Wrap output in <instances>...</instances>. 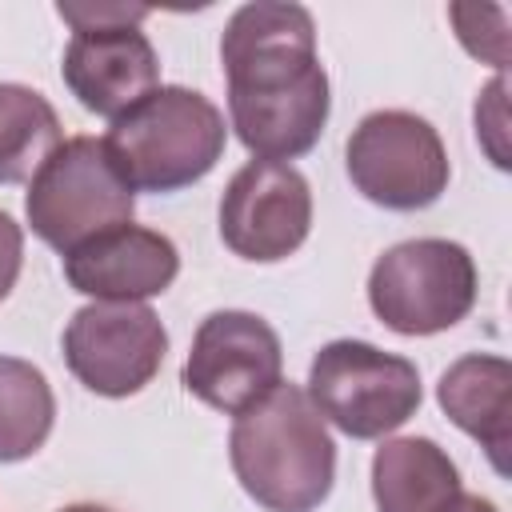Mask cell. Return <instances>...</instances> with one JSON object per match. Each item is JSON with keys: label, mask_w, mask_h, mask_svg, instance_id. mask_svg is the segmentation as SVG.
<instances>
[{"label": "cell", "mask_w": 512, "mask_h": 512, "mask_svg": "<svg viewBox=\"0 0 512 512\" xmlns=\"http://www.w3.org/2000/svg\"><path fill=\"white\" fill-rule=\"evenodd\" d=\"M220 60L232 128L256 160L288 164L320 140L332 96L308 8L276 0L236 8L220 36Z\"/></svg>", "instance_id": "1"}, {"label": "cell", "mask_w": 512, "mask_h": 512, "mask_svg": "<svg viewBox=\"0 0 512 512\" xmlns=\"http://www.w3.org/2000/svg\"><path fill=\"white\" fill-rule=\"evenodd\" d=\"M228 460L240 488L268 512H312L336 480V444L300 384H276L236 412Z\"/></svg>", "instance_id": "2"}, {"label": "cell", "mask_w": 512, "mask_h": 512, "mask_svg": "<svg viewBox=\"0 0 512 512\" xmlns=\"http://www.w3.org/2000/svg\"><path fill=\"white\" fill-rule=\"evenodd\" d=\"M228 128L220 108L184 84H160L120 112L104 152L132 192H180L204 180L224 156Z\"/></svg>", "instance_id": "3"}, {"label": "cell", "mask_w": 512, "mask_h": 512, "mask_svg": "<svg viewBox=\"0 0 512 512\" xmlns=\"http://www.w3.org/2000/svg\"><path fill=\"white\" fill-rule=\"evenodd\" d=\"M132 208L136 192L124 184L112 156L104 152V140L96 136L64 140L40 164L24 196L32 232L56 252H72L76 244L128 224Z\"/></svg>", "instance_id": "4"}, {"label": "cell", "mask_w": 512, "mask_h": 512, "mask_svg": "<svg viewBox=\"0 0 512 512\" xmlns=\"http://www.w3.org/2000/svg\"><path fill=\"white\" fill-rule=\"evenodd\" d=\"M368 304L400 336H436L472 312L476 260L440 236L392 244L368 272Z\"/></svg>", "instance_id": "5"}, {"label": "cell", "mask_w": 512, "mask_h": 512, "mask_svg": "<svg viewBox=\"0 0 512 512\" xmlns=\"http://www.w3.org/2000/svg\"><path fill=\"white\" fill-rule=\"evenodd\" d=\"M308 400L352 440H380L420 408V372L408 356L368 340H332L312 356Z\"/></svg>", "instance_id": "6"}, {"label": "cell", "mask_w": 512, "mask_h": 512, "mask_svg": "<svg viewBox=\"0 0 512 512\" xmlns=\"http://www.w3.org/2000/svg\"><path fill=\"white\" fill-rule=\"evenodd\" d=\"M356 192L388 212H420L448 188V152L440 132L404 108L368 112L344 148Z\"/></svg>", "instance_id": "7"}, {"label": "cell", "mask_w": 512, "mask_h": 512, "mask_svg": "<svg viewBox=\"0 0 512 512\" xmlns=\"http://www.w3.org/2000/svg\"><path fill=\"white\" fill-rule=\"evenodd\" d=\"M168 332L148 304L96 300L64 328V364L96 396H136L164 364Z\"/></svg>", "instance_id": "8"}, {"label": "cell", "mask_w": 512, "mask_h": 512, "mask_svg": "<svg viewBox=\"0 0 512 512\" xmlns=\"http://www.w3.org/2000/svg\"><path fill=\"white\" fill-rule=\"evenodd\" d=\"M284 352L272 324L244 308L208 312L192 336V352L184 360V388L216 408V412H244L264 392L280 384Z\"/></svg>", "instance_id": "9"}, {"label": "cell", "mask_w": 512, "mask_h": 512, "mask_svg": "<svg viewBox=\"0 0 512 512\" xmlns=\"http://www.w3.org/2000/svg\"><path fill=\"white\" fill-rule=\"evenodd\" d=\"M312 228V188L280 160H248L220 196V240L252 264L292 256Z\"/></svg>", "instance_id": "10"}, {"label": "cell", "mask_w": 512, "mask_h": 512, "mask_svg": "<svg viewBox=\"0 0 512 512\" xmlns=\"http://www.w3.org/2000/svg\"><path fill=\"white\" fill-rule=\"evenodd\" d=\"M64 84L96 116L116 120L160 88V60L152 40L136 24L76 28L64 48Z\"/></svg>", "instance_id": "11"}, {"label": "cell", "mask_w": 512, "mask_h": 512, "mask_svg": "<svg viewBox=\"0 0 512 512\" xmlns=\"http://www.w3.org/2000/svg\"><path fill=\"white\" fill-rule=\"evenodd\" d=\"M180 272L176 244L144 224H116L72 252H64V276L76 292L112 304H144L172 288Z\"/></svg>", "instance_id": "12"}, {"label": "cell", "mask_w": 512, "mask_h": 512, "mask_svg": "<svg viewBox=\"0 0 512 512\" xmlns=\"http://www.w3.org/2000/svg\"><path fill=\"white\" fill-rule=\"evenodd\" d=\"M436 400L448 420L468 432L492 460V468L508 472V424H512V364L492 352H468L436 384Z\"/></svg>", "instance_id": "13"}, {"label": "cell", "mask_w": 512, "mask_h": 512, "mask_svg": "<svg viewBox=\"0 0 512 512\" xmlns=\"http://www.w3.org/2000/svg\"><path fill=\"white\" fill-rule=\"evenodd\" d=\"M460 496L452 456L428 436L384 440L372 456L376 512H440Z\"/></svg>", "instance_id": "14"}, {"label": "cell", "mask_w": 512, "mask_h": 512, "mask_svg": "<svg viewBox=\"0 0 512 512\" xmlns=\"http://www.w3.org/2000/svg\"><path fill=\"white\" fill-rule=\"evenodd\" d=\"M64 144L56 108L28 84H0V184H24Z\"/></svg>", "instance_id": "15"}, {"label": "cell", "mask_w": 512, "mask_h": 512, "mask_svg": "<svg viewBox=\"0 0 512 512\" xmlns=\"http://www.w3.org/2000/svg\"><path fill=\"white\" fill-rule=\"evenodd\" d=\"M56 424L48 376L20 356H0V464L28 460L44 448Z\"/></svg>", "instance_id": "16"}, {"label": "cell", "mask_w": 512, "mask_h": 512, "mask_svg": "<svg viewBox=\"0 0 512 512\" xmlns=\"http://www.w3.org/2000/svg\"><path fill=\"white\" fill-rule=\"evenodd\" d=\"M504 92H508V84H504V76H496L476 96V136L488 148L496 168H508V152H504V124H508L504 120Z\"/></svg>", "instance_id": "17"}, {"label": "cell", "mask_w": 512, "mask_h": 512, "mask_svg": "<svg viewBox=\"0 0 512 512\" xmlns=\"http://www.w3.org/2000/svg\"><path fill=\"white\" fill-rule=\"evenodd\" d=\"M56 12L72 24V32L92 24H140L148 16V8H128V4H60Z\"/></svg>", "instance_id": "18"}, {"label": "cell", "mask_w": 512, "mask_h": 512, "mask_svg": "<svg viewBox=\"0 0 512 512\" xmlns=\"http://www.w3.org/2000/svg\"><path fill=\"white\" fill-rule=\"evenodd\" d=\"M20 264H24V232H20V224L0 208V300L16 288Z\"/></svg>", "instance_id": "19"}, {"label": "cell", "mask_w": 512, "mask_h": 512, "mask_svg": "<svg viewBox=\"0 0 512 512\" xmlns=\"http://www.w3.org/2000/svg\"><path fill=\"white\" fill-rule=\"evenodd\" d=\"M440 512H500L488 496H480V492H460L448 508H440Z\"/></svg>", "instance_id": "20"}, {"label": "cell", "mask_w": 512, "mask_h": 512, "mask_svg": "<svg viewBox=\"0 0 512 512\" xmlns=\"http://www.w3.org/2000/svg\"><path fill=\"white\" fill-rule=\"evenodd\" d=\"M60 512H112V508H104V504H68Z\"/></svg>", "instance_id": "21"}]
</instances>
